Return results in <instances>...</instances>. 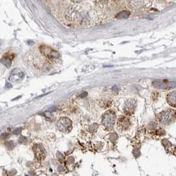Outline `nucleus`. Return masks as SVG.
Masks as SVG:
<instances>
[{"mask_svg": "<svg viewBox=\"0 0 176 176\" xmlns=\"http://www.w3.org/2000/svg\"><path fill=\"white\" fill-rule=\"evenodd\" d=\"M129 15H130V13H129L128 11H121L120 13H119L118 15H117V17L119 19L127 18L129 17Z\"/></svg>", "mask_w": 176, "mask_h": 176, "instance_id": "nucleus-12", "label": "nucleus"}, {"mask_svg": "<svg viewBox=\"0 0 176 176\" xmlns=\"http://www.w3.org/2000/svg\"><path fill=\"white\" fill-rule=\"evenodd\" d=\"M158 119L163 125H170L176 120V111L172 109L164 110L158 114Z\"/></svg>", "mask_w": 176, "mask_h": 176, "instance_id": "nucleus-2", "label": "nucleus"}, {"mask_svg": "<svg viewBox=\"0 0 176 176\" xmlns=\"http://www.w3.org/2000/svg\"><path fill=\"white\" fill-rule=\"evenodd\" d=\"M167 101L172 107H176V91L169 93L167 96Z\"/></svg>", "mask_w": 176, "mask_h": 176, "instance_id": "nucleus-10", "label": "nucleus"}, {"mask_svg": "<svg viewBox=\"0 0 176 176\" xmlns=\"http://www.w3.org/2000/svg\"><path fill=\"white\" fill-rule=\"evenodd\" d=\"M45 3L58 21L70 29L92 27L106 18L104 1L51 0Z\"/></svg>", "mask_w": 176, "mask_h": 176, "instance_id": "nucleus-1", "label": "nucleus"}, {"mask_svg": "<svg viewBox=\"0 0 176 176\" xmlns=\"http://www.w3.org/2000/svg\"><path fill=\"white\" fill-rule=\"evenodd\" d=\"M128 7L131 9H139L151 6L152 1H127Z\"/></svg>", "mask_w": 176, "mask_h": 176, "instance_id": "nucleus-7", "label": "nucleus"}, {"mask_svg": "<svg viewBox=\"0 0 176 176\" xmlns=\"http://www.w3.org/2000/svg\"><path fill=\"white\" fill-rule=\"evenodd\" d=\"M137 107V101L135 99H128L124 103L123 110L124 113L128 116H131L134 113Z\"/></svg>", "mask_w": 176, "mask_h": 176, "instance_id": "nucleus-6", "label": "nucleus"}, {"mask_svg": "<svg viewBox=\"0 0 176 176\" xmlns=\"http://www.w3.org/2000/svg\"><path fill=\"white\" fill-rule=\"evenodd\" d=\"M116 119V114L113 111L110 110L106 111L102 117V123L103 126L106 128H111L114 125Z\"/></svg>", "mask_w": 176, "mask_h": 176, "instance_id": "nucleus-3", "label": "nucleus"}, {"mask_svg": "<svg viewBox=\"0 0 176 176\" xmlns=\"http://www.w3.org/2000/svg\"><path fill=\"white\" fill-rule=\"evenodd\" d=\"M132 123L130 119L126 116H122L117 121V129L120 132H126L130 128Z\"/></svg>", "mask_w": 176, "mask_h": 176, "instance_id": "nucleus-5", "label": "nucleus"}, {"mask_svg": "<svg viewBox=\"0 0 176 176\" xmlns=\"http://www.w3.org/2000/svg\"><path fill=\"white\" fill-rule=\"evenodd\" d=\"M58 130L62 133H69L72 130V122L69 118L61 117L57 123Z\"/></svg>", "mask_w": 176, "mask_h": 176, "instance_id": "nucleus-4", "label": "nucleus"}, {"mask_svg": "<svg viewBox=\"0 0 176 176\" xmlns=\"http://www.w3.org/2000/svg\"><path fill=\"white\" fill-rule=\"evenodd\" d=\"M13 58H10L9 56H5L1 60V63H3V64L6 66V67L9 68L11 66V60Z\"/></svg>", "mask_w": 176, "mask_h": 176, "instance_id": "nucleus-11", "label": "nucleus"}, {"mask_svg": "<svg viewBox=\"0 0 176 176\" xmlns=\"http://www.w3.org/2000/svg\"><path fill=\"white\" fill-rule=\"evenodd\" d=\"M153 86L156 88L163 89V90H168V89L174 88L176 87V81H156L153 82Z\"/></svg>", "mask_w": 176, "mask_h": 176, "instance_id": "nucleus-8", "label": "nucleus"}, {"mask_svg": "<svg viewBox=\"0 0 176 176\" xmlns=\"http://www.w3.org/2000/svg\"><path fill=\"white\" fill-rule=\"evenodd\" d=\"M24 73L19 68H16L13 70L9 76V81L13 82V83H19L24 78Z\"/></svg>", "mask_w": 176, "mask_h": 176, "instance_id": "nucleus-9", "label": "nucleus"}]
</instances>
